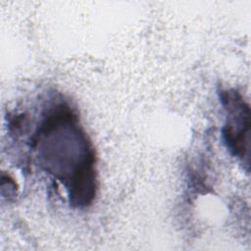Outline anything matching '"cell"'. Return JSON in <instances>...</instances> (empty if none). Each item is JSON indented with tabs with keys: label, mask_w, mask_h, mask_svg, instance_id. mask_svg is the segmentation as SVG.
I'll list each match as a JSON object with an SVG mask.
<instances>
[{
	"label": "cell",
	"mask_w": 251,
	"mask_h": 251,
	"mask_svg": "<svg viewBox=\"0 0 251 251\" xmlns=\"http://www.w3.org/2000/svg\"><path fill=\"white\" fill-rule=\"evenodd\" d=\"M32 141L39 166L62 182L70 203L75 207L90 205L97 189L94 150L70 106L51 108Z\"/></svg>",
	"instance_id": "cell-1"
},
{
	"label": "cell",
	"mask_w": 251,
	"mask_h": 251,
	"mask_svg": "<svg viewBox=\"0 0 251 251\" xmlns=\"http://www.w3.org/2000/svg\"><path fill=\"white\" fill-rule=\"evenodd\" d=\"M222 103L227 113L223 129L228 150L249 166L250 108L241 95L234 90L221 92Z\"/></svg>",
	"instance_id": "cell-2"
}]
</instances>
